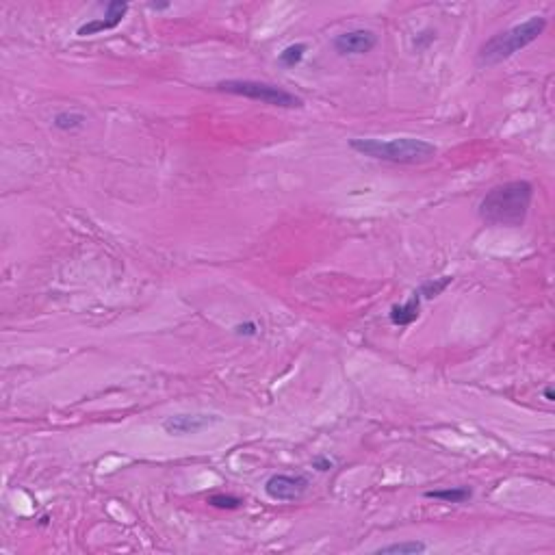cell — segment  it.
Here are the masks:
<instances>
[{
  "label": "cell",
  "instance_id": "obj_11",
  "mask_svg": "<svg viewBox=\"0 0 555 555\" xmlns=\"http://www.w3.org/2000/svg\"><path fill=\"white\" fill-rule=\"evenodd\" d=\"M425 551H428V545L421 540H404V542H393V545L375 549L377 555H416Z\"/></svg>",
  "mask_w": 555,
  "mask_h": 555
},
{
  "label": "cell",
  "instance_id": "obj_2",
  "mask_svg": "<svg viewBox=\"0 0 555 555\" xmlns=\"http://www.w3.org/2000/svg\"><path fill=\"white\" fill-rule=\"evenodd\" d=\"M547 29V20L542 15H533L529 20L514 24L512 29H506L501 33L492 35L490 40H486L480 50L475 54V61L480 68H494L503 61H508L510 56H514L516 52H521L523 48H527L529 44H533L538 37L545 33Z\"/></svg>",
  "mask_w": 555,
  "mask_h": 555
},
{
  "label": "cell",
  "instance_id": "obj_7",
  "mask_svg": "<svg viewBox=\"0 0 555 555\" xmlns=\"http://www.w3.org/2000/svg\"><path fill=\"white\" fill-rule=\"evenodd\" d=\"M215 423H219L215 414H171L163 421V430L169 436H187L213 428Z\"/></svg>",
  "mask_w": 555,
  "mask_h": 555
},
{
  "label": "cell",
  "instance_id": "obj_9",
  "mask_svg": "<svg viewBox=\"0 0 555 555\" xmlns=\"http://www.w3.org/2000/svg\"><path fill=\"white\" fill-rule=\"evenodd\" d=\"M421 299L416 293H412V297L404 304H395L391 308V321L393 325H399V328H406V325L414 323L421 315Z\"/></svg>",
  "mask_w": 555,
  "mask_h": 555
},
{
  "label": "cell",
  "instance_id": "obj_15",
  "mask_svg": "<svg viewBox=\"0 0 555 555\" xmlns=\"http://www.w3.org/2000/svg\"><path fill=\"white\" fill-rule=\"evenodd\" d=\"M208 506H213L217 510H239L243 506V499H239V497L235 494H210L208 497Z\"/></svg>",
  "mask_w": 555,
  "mask_h": 555
},
{
  "label": "cell",
  "instance_id": "obj_10",
  "mask_svg": "<svg viewBox=\"0 0 555 555\" xmlns=\"http://www.w3.org/2000/svg\"><path fill=\"white\" fill-rule=\"evenodd\" d=\"M428 499H436L443 503H464L473 497V490L467 486H453V488H440V490H428Z\"/></svg>",
  "mask_w": 555,
  "mask_h": 555
},
{
  "label": "cell",
  "instance_id": "obj_19",
  "mask_svg": "<svg viewBox=\"0 0 555 555\" xmlns=\"http://www.w3.org/2000/svg\"><path fill=\"white\" fill-rule=\"evenodd\" d=\"M169 7V3H150V9H155V11H163V9H167Z\"/></svg>",
  "mask_w": 555,
  "mask_h": 555
},
{
  "label": "cell",
  "instance_id": "obj_5",
  "mask_svg": "<svg viewBox=\"0 0 555 555\" xmlns=\"http://www.w3.org/2000/svg\"><path fill=\"white\" fill-rule=\"evenodd\" d=\"M311 480L302 473H276L265 482V494L272 501H297L308 492Z\"/></svg>",
  "mask_w": 555,
  "mask_h": 555
},
{
  "label": "cell",
  "instance_id": "obj_20",
  "mask_svg": "<svg viewBox=\"0 0 555 555\" xmlns=\"http://www.w3.org/2000/svg\"><path fill=\"white\" fill-rule=\"evenodd\" d=\"M542 395H545V399H547V401H553V399H555V393H553V389H551V386H547V389L542 391Z\"/></svg>",
  "mask_w": 555,
  "mask_h": 555
},
{
  "label": "cell",
  "instance_id": "obj_12",
  "mask_svg": "<svg viewBox=\"0 0 555 555\" xmlns=\"http://www.w3.org/2000/svg\"><path fill=\"white\" fill-rule=\"evenodd\" d=\"M85 122H87V116H83V113H79V111H61L52 118L54 128H59L63 132L81 130L85 126Z\"/></svg>",
  "mask_w": 555,
  "mask_h": 555
},
{
  "label": "cell",
  "instance_id": "obj_8",
  "mask_svg": "<svg viewBox=\"0 0 555 555\" xmlns=\"http://www.w3.org/2000/svg\"><path fill=\"white\" fill-rule=\"evenodd\" d=\"M128 3H122V0H111V3L107 5V13L104 17H93V20L85 22L79 31H76V35L79 37H89V35H98V33H104V31H111V29H116L122 24L124 20V15L128 13Z\"/></svg>",
  "mask_w": 555,
  "mask_h": 555
},
{
  "label": "cell",
  "instance_id": "obj_4",
  "mask_svg": "<svg viewBox=\"0 0 555 555\" xmlns=\"http://www.w3.org/2000/svg\"><path fill=\"white\" fill-rule=\"evenodd\" d=\"M217 91L239 95V98H247L254 102H263L269 107H280V109H302L304 102L297 98L295 93L286 91L278 85L272 83H260V81H241V79H230L217 83Z\"/></svg>",
  "mask_w": 555,
  "mask_h": 555
},
{
  "label": "cell",
  "instance_id": "obj_6",
  "mask_svg": "<svg viewBox=\"0 0 555 555\" xmlns=\"http://www.w3.org/2000/svg\"><path fill=\"white\" fill-rule=\"evenodd\" d=\"M377 46V35L369 29H354L336 35L332 40V48L341 56H358L367 54Z\"/></svg>",
  "mask_w": 555,
  "mask_h": 555
},
{
  "label": "cell",
  "instance_id": "obj_3",
  "mask_svg": "<svg viewBox=\"0 0 555 555\" xmlns=\"http://www.w3.org/2000/svg\"><path fill=\"white\" fill-rule=\"evenodd\" d=\"M350 148L362 157L395 165H421L438 155V148L425 139L399 137V139H352Z\"/></svg>",
  "mask_w": 555,
  "mask_h": 555
},
{
  "label": "cell",
  "instance_id": "obj_14",
  "mask_svg": "<svg viewBox=\"0 0 555 555\" xmlns=\"http://www.w3.org/2000/svg\"><path fill=\"white\" fill-rule=\"evenodd\" d=\"M306 50H308V46L306 44H291V46H286L280 54H278V61L282 68H297L304 59V54Z\"/></svg>",
  "mask_w": 555,
  "mask_h": 555
},
{
  "label": "cell",
  "instance_id": "obj_16",
  "mask_svg": "<svg viewBox=\"0 0 555 555\" xmlns=\"http://www.w3.org/2000/svg\"><path fill=\"white\" fill-rule=\"evenodd\" d=\"M436 42V31H432V29H425V31H421L416 37H414V48L416 50H425L430 44H434Z\"/></svg>",
  "mask_w": 555,
  "mask_h": 555
},
{
  "label": "cell",
  "instance_id": "obj_13",
  "mask_svg": "<svg viewBox=\"0 0 555 555\" xmlns=\"http://www.w3.org/2000/svg\"><path fill=\"white\" fill-rule=\"evenodd\" d=\"M451 282H453L451 276L434 278V280H428V282L421 284V286H419V291H414V293H416L421 299H434V297H438L440 293H443Z\"/></svg>",
  "mask_w": 555,
  "mask_h": 555
},
{
  "label": "cell",
  "instance_id": "obj_1",
  "mask_svg": "<svg viewBox=\"0 0 555 555\" xmlns=\"http://www.w3.org/2000/svg\"><path fill=\"white\" fill-rule=\"evenodd\" d=\"M533 200V185L529 180H510L492 187L482 198L480 219L497 228H521L527 219Z\"/></svg>",
  "mask_w": 555,
  "mask_h": 555
},
{
  "label": "cell",
  "instance_id": "obj_17",
  "mask_svg": "<svg viewBox=\"0 0 555 555\" xmlns=\"http://www.w3.org/2000/svg\"><path fill=\"white\" fill-rule=\"evenodd\" d=\"M235 332L239 334V336H254L256 332H258V325L254 323V321H247V323H239L237 328H235Z\"/></svg>",
  "mask_w": 555,
  "mask_h": 555
},
{
  "label": "cell",
  "instance_id": "obj_18",
  "mask_svg": "<svg viewBox=\"0 0 555 555\" xmlns=\"http://www.w3.org/2000/svg\"><path fill=\"white\" fill-rule=\"evenodd\" d=\"M332 467H334V462L330 460V458H325V455H317V458H313V469H317V471H321V473L330 471Z\"/></svg>",
  "mask_w": 555,
  "mask_h": 555
}]
</instances>
